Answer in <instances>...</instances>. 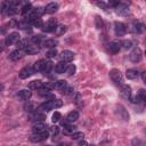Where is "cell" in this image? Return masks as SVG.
Returning a JSON list of instances; mask_svg holds the SVG:
<instances>
[{"instance_id": "obj_16", "label": "cell", "mask_w": 146, "mask_h": 146, "mask_svg": "<svg viewBox=\"0 0 146 146\" xmlns=\"http://www.w3.org/2000/svg\"><path fill=\"white\" fill-rule=\"evenodd\" d=\"M46 64H47V62H46L44 59H39V60H36V62L34 63V65H33V70H34L35 72L44 71Z\"/></svg>"}, {"instance_id": "obj_26", "label": "cell", "mask_w": 146, "mask_h": 146, "mask_svg": "<svg viewBox=\"0 0 146 146\" xmlns=\"http://www.w3.org/2000/svg\"><path fill=\"white\" fill-rule=\"evenodd\" d=\"M67 87V83L65 80H58L55 82V89H58V90H65Z\"/></svg>"}, {"instance_id": "obj_47", "label": "cell", "mask_w": 146, "mask_h": 146, "mask_svg": "<svg viewBox=\"0 0 146 146\" xmlns=\"http://www.w3.org/2000/svg\"><path fill=\"white\" fill-rule=\"evenodd\" d=\"M78 146H89V145H88V143L86 140H81V141H79Z\"/></svg>"}, {"instance_id": "obj_31", "label": "cell", "mask_w": 146, "mask_h": 146, "mask_svg": "<svg viewBox=\"0 0 146 146\" xmlns=\"http://www.w3.org/2000/svg\"><path fill=\"white\" fill-rule=\"evenodd\" d=\"M117 110H119V112L121 113V116H122V119H123V120H125V121H127V120H129V114L127 113V111H125L122 106H119V107H117Z\"/></svg>"}, {"instance_id": "obj_43", "label": "cell", "mask_w": 146, "mask_h": 146, "mask_svg": "<svg viewBox=\"0 0 146 146\" xmlns=\"http://www.w3.org/2000/svg\"><path fill=\"white\" fill-rule=\"evenodd\" d=\"M122 44H123V48L124 49H129V48H131V41H129V40H125V41H123L122 42Z\"/></svg>"}, {"instance_id": "obj_46", "label": "cell", "mask_w": 146, "mask_h": 146, "mask_svg": "<svg viewBox=\"0 0 146 146\" xmlns=\"http://www.w3.org/2000/svg\"><path fill=\"white\" fill-rule=\"evenodd\" d=\"M65 91H66V95H71L74 90H73V88H71V87H68V88H66L65 89Z\"/></svg>"}, {"instance_id": "obj_12", "label": "cell", "mask_w": 146, "mask_h": 146, "mask_svg": "<svg viewBox=\"0 0 146 146\" xmlns=\"http://www.w3.org/2000/svg\"><path fill=\"white\" fill-rule=\"evenodd\" d=\"M47 124H44L43 122H38V123H35L34 125H33V132H35V133H43V132H48L47 131Z\"/></svg>"}, {"instance_id": "obj_40", "label": "cell", "mask_w": 146, "mask_h": 146, "mask_svg": "<svg viewBox=\"0 0 146 146\" xmlns=\"http://www.w3.org/2000/svg\"><path fill=\"white\" fill-rule=\"evenodd\" d=\"M96 5H97L98 7H100V8H103L104 10H107V5H108V3H105V2H103V1H98V2H96Z\"/></svg>"}, {"instance_id": "obj_17", "label": "cell", "mask_w": 146, "mask_h": 146, "mask_svg": "<svg viewBox=\"0 0 146 146\" xmlns=\"http://www.w3.org/2000/svg\"><path fill=\"white\" fill-rule=\"evenodd\" d=\"M121 95H122V97H124V98H129L130 99V97H131V88H130V86H128V84H123V86H121Z\"/></svg>"}, {"instance_id": "obj_34", "label": "cell", "mask_w": 146, "mask_h": 146, "mask_svg": "<svg viewBox=\"0 0 146 146\" xmlns=\"http://www.w3.org/2000/svg\"><path fill=\"white\" fill-rule=\"evenodd\" d=\"M75 70H76V67H75V65L74 64H71V65H68V67H67V70H66V74L67 75H73L74 73H75Z\"/></svg>"}, {"instance_id": "obj_14", "label": "cell", "mask_w": 146, "mask_h": 146, "mask_svg": "<svg viewBox=\"0 0 146 146\" xmlns=\"http://www.w3.org/2000/svg\"><path fill=\"white\" fill-rule=\"evenodd\" d=\"M32 96V91L31 89H22L19 92H18V98L22 99V100H29Z\"/></svg>"}, {"instance_id": "obj_35", "label": "cell", "mask_w": 146, "mask_h": 146, "mask_svg": "<svg viewBox=\"0 0 146 146\" xmlns=\"http://www.w3.org/2000/svg\"><path fill=\"white\" fill-rule=\"evenodd\" d=\"M43 22H42V19L41 18H38V19H34L32 23H31V25H33V26H35V27H41L42 29V26H43Z\"/></svg>"}, {"instance_id": "obj_9", "label": "cell", "mask_w": 146, "mask_h": 146, "mask_svg": "<svg viewBox=\"0 0 146 146\" xmlns=\"http://www.w3.org/2000/svg\"><path fill=\"white\" fill-rule=\"evenodd\" d=\"M24 50H21V49H15V50H13L10 54H9V59L10 60H13V62H17V60H19L23 56H24Z\"/></svg>"}, {"instance_id": "obj_5", "label": "cell", "mask_w": 146, "mask_h": 146, "mask_svg": "<svg viewBox=\"0 0 146 146\" xmlns=\"http://www.w3.org/2000/svg\"><path fill=\"white\" fill-rule=\"evenodd\" d=\"M141 57H143L141 50H140V48H138V47H135V48L131 50L130 55H129V58H130V60H131L132 63H139V62L141 60Z\"/></svg>"}, {"instance_id": "obj_1", "label": "cell", "mask_w": 146, "mask_h": 146, "mask_svg": "<svg viewBox=\"0 0 146 146\" xmlns=\"http://www.w3.org/2000/svg\"><path fill=\"white\" fill-rule=\"evenodd\" d=\"M63 105V102L60 99H51V100H48L43 104H41L39 106V110L42 111V112H49L51 110H55V108H58Z\"/></svg>"}, {"instance_id": "obj_25", "label": "cell", "mask_w": 146, "mask_h": 146, "mask_svg": "<svg viewBox=\"0 0 146 146\" xmlns=\"http://www.w3.org/2000/svg\"><path fill=\"white\" fill-rule=\"evenodd\" d=\"M74 132H76V128L74 125H64V129H63V133L64 135H73Z\"/></svg>"}, {"instance_id": "obj_24", "label": "cell", "mask_w": 146, "mask_h": 146, "mask_svg": "<svg viewBox=\"0 0 146 146\" xmlns=\"http://www.w3.org/2000/svg\"><path fill=\"white\" fill-rule=\"evenodd\" d=\"M66 119H67L68 122H74V121H76V120L79 119V112H76V111H72V112H70V113L67 114Z\"/></svg>"}, {"instance_id": "obj_52", "label": "cell", "mask_w": 146, "mask_h": 146, "mask_svg": "<svg viewBox=\"0 0 146 146\" xmlns=\"http://www.w3.org/2000/svg\"><path fill=\"white\" fill-rule=\"evenodd\" d=\"M48 146H49V145H48Z\"/></svg>"}, {"instance_id": "obj_6", "label": "cell", "mask_w": 146, "mask_h": 146, "mask_svg": "<svg viewBox=\"0 0 146 146\" xmlns=\"http://www.w3.org/2000/svg\"><path fill=\"white\" fill-rule=\"evenodd\" d=\"M114 32L116 36H123L127 32V26L122 22H114Z\"/></svg>"}, {"instance_id": "obj_30", "label": "cell", "mask_w": 146, "mask_h": 146, "mask_svg": "<svg viewBox=\"0 0 146 146\" xmlns=\"http://www.w3.org/2000/svg\"><path fill=\"white\" fill-rule=\"evenodd\" d=\"M32 11V6L31 3H25L22 7V15H29Z\"/></svg>"}, {"instance_id": "obj_48", "label": "cell", "mask_w": 146, "mask_h": 146, "mask_svg": "<svg viewBox=\"0 0 146 146\" xmlns=\"http://www.w3.org/2000/svg\"><path fill=\"white\" fill-rule=\"evenodd\" d=\"M141 79H143V81H144V83L146 84V71H144V72L141 73Z\"/></svg>"}, {"instance_id": "obj_37", "label": "cell", "mask_w": 146, "mask_h": 146, "mask_svg": "<svg viewBox=\"0 0 146 146\" xmlns=\"http://www.w3.org/2000/svg\"><path fill=\"white\" fill-rule=\"evenodd\" d=\"M60 116H62V115H60L59 112H55V113L52 114V119H51V121H52L54 123H55V122H58V121L60 120Z\"/></svg>"}, {"instance_id": "obj_19", "label": "cell", "mask_w": 146, "mask_h": 146, "mask_svg": "<svg viewBox=\"0 0 146 146\" xmlns=\"http://www.w3.org/2000/svg\"><path fill=\"white\" fill-rule=\"evenodd\" d=\"M67 67H68V65H67L65 62H59V63L56 64V66H55V71H56L58 74H62V73L66 72Z\"/></svg>"}, {"instance_id": "obj_32", "label": "cell", "mask_w": 146, "mask_h": 146, "mask_svg": "<svg viewBox=\"0 0 146 146\" xmlns=\"http://www.w3.org/2000/svg\"><path fill=\"white\" fill-rule=\"evenodd\" d=\"M137 95L140 98V102H143L144 104H146V90L145 89H140Z\"/></svg>"}, {"instance_id": "obj_2", "label": "cell", "mask_w": 146, "mask_h": 146, "mask_svg": "<svg viewBox=\"0 0 146 146\" xmlns=\"http://www.w3.org/2000/svg\"><path fill=\"white\" fill-rule=\"evenodd\" d=\"M110 78L117 86H123V75L117 68H113L110 71Z\"/></svg>"}, {"instance_id": "obj_13", "label": "cell", "mask_w": 146, "mask_h": 146, "mask_svg": "<svg viewBox=\"0 0 146 146\" xmlns=\"http://www.w3.org/2000/svg\"><path fill=\"white\" fill-rule=\"evenodd\" d=\"M120 49H121V43L120 42H117V41H112V42H110V44H108V50H110V52H112V54H117L119 51H120Z\"/></svg>"}, {"instance_id": "obj_29", "label": "cell", "mask_w": 146, "mask_h": 146, "mask_svg": "<svg viewBox=\"0 0 146 146\" xmlns=\"http://www.w3.org/2000/svg\"><path fill=\"white\" fill-rule=\"evenodd\" d=\"M66 30H67L66 25H58L56 27V30H55V34L56 35H62V34H64L66 32Z\"/></svg>"}, {"instance_id": "obj_51", "label": "cell", "mask_w": 146, "mask_h": 146, "mask_svg": "<svg viewBox=\"0 0 146 146\" xmlns=\"http://www.w3.org/2000/svg\"><path fill=\"white\" fill-rule=\"evenodd\" d=\"M145 133H146V130H145Z\"/></svg>"}, {"instance_id": "obj_4", "label": "cell", "mask_w": 146, "mask_h": 146, "mask_svg": "<svg viewBox=\"0 0 146 146\" xmlns=\"http://www.w3.org/2000/svg\"><path fill=\"white\" fill-rule=\"evenodd\" d=\"M21 40V35L18 32H11L9 33L6 39H5V43L6 46H11V44H16L18 41Z\"/></svg>"}, {"instance_id": "obj_36", "label": "cell", "mask_w": 146, "mask_h": 146, "mask_svg": "<svg viewBox=\"0 0 146 146\" xmlns=\"http://www.w3.org/2000/svg\"><path fill=\"white\" fill-rule=\"evenodd\" d=\"M84 137V135H83V132H74L73 135H72V139H74V140H78V139H81V138H83Z\"/></svg>"}, {"instance_id": "obj_23", "label": "cell", "mask_w": 146, "mask_h": 146, "mask_svg": "<svg viewBox=\"0 0 146 146\" xmlns=\"http://www.w3.org/2000/svg\"><path fill=\"white\" fill-rule=\"evenodd\" d=\"M132 31L135 33H141L144 31V25L140 22H133L132 23Z\"/></svg>"}, {"instance_id": "obj_10", "label": "cell", "mask_w": 146, "mask_h": 146, "mask_svg": "<svg viewBox=\"0 0 146 146\" xmlns=\"http://www.w3.org/2000/svg\"><path fill=\"white\" fill-rule=\"evenodd\" d=\"M33 72H34L33 67H31V66H25V67H23V68L19 71L18 75H19L21 79H27L29 76H31V75L33 74Z\"/></svg>"}, {"instance_id": "obj_38", "label": "cell", "mask_w": 146, "mask_h": 146, "mask_svg": "<svg viewBox=\"0 0 146 146\" xmlns=\"http://www.w3.org/2000/svg\"><path fill=\"white\" fill-rule=\"evenodd\" d=\"M57 55V50L56 49H51V50H49L47 54H46V56L48 57V58H52V57H55Z\"/></svg>"}, {"instance_id": "obj_28", "label": "cell", "mask_w": 146, "mask_h": 146, "mask_svg": "<svg viewBox=\"0 0 146 146\" xmlns=\"http://www.w3.org/2000/svg\"><path fill=\"white\" fill-rule=\"evenodd\" d=\"M44 41H46V40L43 39L42 35H34V36L32 38V42H33L34 44H36V46H39V44H43Z\"/></svg>"}, {"instance_id": "obj_8", "label": "cell", "mask_w": 146, "mask_h": 146, "mask_svg": "<svg viewBox=\"0 0 146 146\" xmlns=\"http://www.w3.org/2000/svg\"><path fill=\"white\" fill-rule=\"evenodd\" d=\"M48 138V132H43V133H35V132H32L31 136H30V140L33 141V143H40V141H43Z\"/></svg>"}, {"instance_id": "obj_33", "label": "cell", "mask_w": 146, "mask_h": 146, "mask_svg": "<svg viewBox=\"0 0 146 146\" xmlns=\"http://www.w3.org/2000/svg\"><path fill=\"white\" fill-rule=\"evenodd\" d=\"M95 24H96V27H97L98 30H100V29L103 27V25H104L103 19H102L99 16H96V17H95Z\"/></svg>"}, {"instance_id": "obj_45", "label": "cell", "mask_w": 146, "mask_h": 146, "mask_svg": "<svg viewBox=\"0 0 146 146\" xmlns=\"http://www.w3.org/2000/svg\"><path fill=\"white\" fill-rule=\"evenodd\" d=\"M34 119H35V120H40V121H43V120H44V115L36 113V114L34 115Z\"/></svg>"}, {"instance_id": "obj_27", "label": "cell", "mask_w": 146, "mask_h": 146, "mask_svg": "<svg viewBox=\"0 0 146 146\" xmlns=\"http://www.w3.org/2000/svg\"><path fill=\"white\" fill-rule=\"evenodd\" d=\"M131 146H146V141L140 138H133L131 140Z\"/></svg>"}, {"instance_id": "obj_11", "label": "cell", "mask_w": 146, "mask_h": 146, "mask_svg": "<svg viewBox=\"0 0 146 146\" xmlns=\"http://www.w3.org/2000/svg\"><path fill=\"white\" fill-rule=\"evenodd\" d=\"M60 58H62V62H65V63L72 62L73 58H74V52L71 51V50H64L60 54Z\"/></svg>"}, {"instance_id": "obj_22", "label": "cell", "mask_w": 146, "mask_h": 146, "mask_svg": "<svg viewBox=\"0 0 146 146\" xmlns=\"http://www.w3.org/2000/svg\"><path fill=\"white\" fill-rule=\"evenodd\" d=\"M58 44V41L56 39H47L44 42H43V47L46 48H51V49H55V47Z\"/></svg>"}, {"instance_id": "obj_15", "label": "cell", "mask_w": 146, "mask_h": 146, "mask_svg": "<svg viewBox=\"0 0 146 146\" xmlns=\"http://www.w3.org/2000/svg\"><path fill=\"white\" fill-rule=\"evenodd\" d=\"M24 52L27 54V55H35L39 52V47L36 44H27L24 49Z\"/></svg>"}, {"instance_id": "obj_44", "label": "cell", "mask_w": 146, "mask_h": 146, "mask_svg": "<svg viewBox=\"0 0 146 146\" xmlns=\"http://www.w3.org/2000/svg\"><path fill=\"white\" fill-rule=\"evenodd\" d=\"M50 131H51V133H52V135H57V133L59 132V127L54 125V127H51V128H50Z\"/></svg>"}, {"instance_id": "obj_50", "label": "cell", "mask_w": 146, "mask_h": 146, "mask_svg": "<svg viewBox=\"0 0 146 146\" xmlns=\"http://www.w3.org/2000/svg\"><path fill=\"white\" fill-rule=\"evenodd\" d=\"M145 55H146V51H145Z\"/></svg>"}, {"instance_id": "obj_49", "label": "cell", "mask_w": 146, "mask_h": 146, "mask_svg": "<svg viewBox=\"0 0 146 146\" xmlns=\"http://www.w3.org/2000/svg\"><path fill=\"white\" fill-rule=\"evenodd\" d=\"M57 146H70V144H67V143H62V144H59V145H57Z\"/></svg>"}, {"instance_id": "obj_20", "label": "cell", "mask_w": 146, "mask_h": 146, "mask_svg": "<svg viewBox=\"0 0 146 146\" xmlns=\"http://www.w3.org/2000/svg\"><path fill=\"white\" fill-rule=\"evenodd\" d=\"M138 75H139V72H138L136 68H129V70H127V72H125V76H127L129 80H135V79L138 78Z\"/></svg>"}, {"instance_id": "obj_39", "label": "cell", "mask_w": 146, "mask_h": 146, "mask_svg": "<svg viewBox=\"0 0 146 146\" xmlns=\"http://www.w3.org/2000/svg\"><path fill=\"white\" fill-rule=\"evenodd\" d=\"M130 100H131V103H133V104H138V103H140V98L138 97V95H136V96H131V97H130Z\"/></svg>"}, {"instance_id": "obj_21", "label": "cell", "mask_w": 146, "mask_h": 146, "mask_svg": "<svg viewBox=\"0 0 146 146\" xmlns=\"http://www.w3.org/2000/svg\"><path fill=\"white\" fill-rule=\"evenodd\" d=\"M42 87H43V82L41 80H34L29 84V89H32V90H40Z\"/></svg>"}, {"instance_id": "obj_42", "label": "cell", "mask_w": 146, "mask_h": 146, "mask_svg": "<svg viewBox=\"0 0 146 146\" xmlns=\"http://www.w3.org/2000/svg\"><path fill=\"white\" fill-rule=\"evenodd\" d=\"M51 67H52V63L51 62H47V64H46V67H44V73H49V71L51 70Z\"/></svg>"}, {"instance_id": "obj_41", "label": "cell", "mask_w": 146, "mask_h": 146, "mask_svg": "<svg viewBox=\"0 0 146 146\" xmlns=\"http://www.w3.org/2000/svg\"><path fill=\"white\" fill-rule=\"evenodd\" d=\"M17 25H18V27H19V29H26V27L30 25V23H27L26 21H24V22H19Z\"/></svg>"}, {"instance_id": "obj_3", "label": "cell", "mask_w": 146, "mask_h": 146, "mask_svg": "<svg viewBox=\"0 0 146 146\" xmlns=\"http://www.w3.org/2000/svg\"><path fill=\"white\" fill-rule=\"evenodd\" d=\"M57 26H58L57 19H56V18H49V19L43 24L42 31H43V32H47V33H49V32H55V30H56Z\"/></svg>"}, {"instance_id": "obj_7", "label": "cell", "mask_w": 146, "mask_h": 146, "mask_svg": "<svg viewBox=\"0 0 146 146\" xmlns=\"http://www.w3.org/2000/svg\"><path fill=\"white\" fill-rule=\"evenodd\" d=\"M115 13L117 14V15H120V16H129L130 15V9H129V7L127 6V5H124V3H119L115 8Z\"/></svg>"}, {"instance_id": "obj_18", "label": "cell", "mask_w": 146, "mask_h": 146, "mask_svg": "<svg viewBox=\"0 0 146 146\" xmlns=\"http://www.w3.org/2000/svg\"><path fill=\"white\" fill-rule=\"evenodd\" d=\"M57 9H58V3L57 2H49L44 8L47 14H54V13L57 11Z\"/></svg>"}]
</instances>
